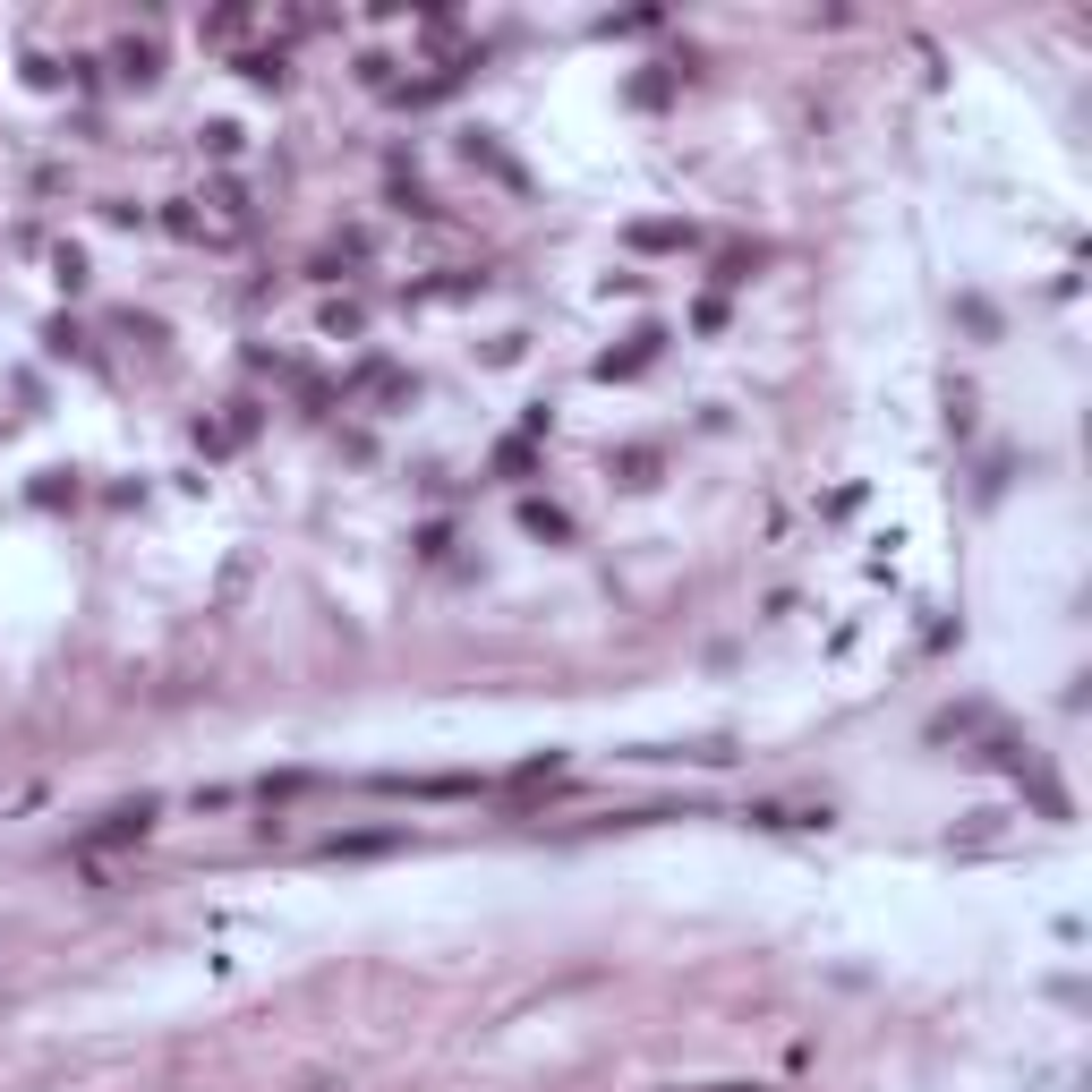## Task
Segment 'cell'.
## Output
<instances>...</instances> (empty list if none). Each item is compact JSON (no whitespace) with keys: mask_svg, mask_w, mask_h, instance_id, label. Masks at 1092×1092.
Returning <instances> with one entry per match:
<instances>
[{"mask_svg":"<svg viewBox=\"0 0 1092 1092\" xmlns=\"http://www.w3.org/2000/svg\"><path fill=\"white\" fill-rule=\"evenodd\" d=\"M145 819H154V803H120V811L103 819V828H86V845H120V837H137Z\"/></svg>","mask_w":1092,"mask_h":1092,"instance_id":"1","label":"cell"}]
</instances>
